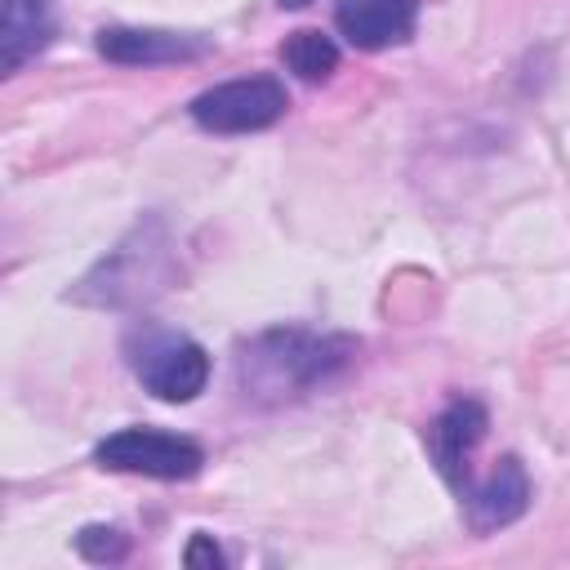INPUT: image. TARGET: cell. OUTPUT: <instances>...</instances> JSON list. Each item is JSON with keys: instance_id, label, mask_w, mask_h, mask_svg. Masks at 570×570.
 Here are the masks:
<instances>
[{"instance_id": "obj_1", "label": "cell", "mask_w": 570, "mask_h": 570, "mask_svg": "<svg viewBox=\"0 0 570 570\" xmlns=\"http://www.w3.org/2000/svg\"><path fill=\"white\" fill-rule=\"evenodd\" d=\"M174 281H178V245L169 236V223L160 214H142L116 240V249H107L76 281V289L67 298L85 303V307L129 312V307H142V303L160 298Z\"/></svg>"}, {"instance_id": "obj_2", "label": "cell", "mask_w": 570, "mask_h": 570, "mask_svg": "<svg viewBox=\"0 0 570 570\" xmlns=\"http://www.w3.org/2000/svg\"><path fill=\"white\" fill-rule=\"evenodd\" d=\"M347 356H352L347 338L312 334V330H267L240 347L236 379L249 401L276 405L325 383L334 370L347 365Z\"/></svg>"}, {"instance_id": "obj_3", "label": "cell", "mask_w": 570, "mask_h": 570, "mask_svg": "<svg viewBox=\"0 0 570 570\" xmlns=\"http://www.w3.org/2000/svg\"><path fill=\"white\" fill-rule=\"evenodd\" d=\"M129 365L151 396L174 405L196 401L209 383V352L196 338L169 330H147L142 343H129Z\"/></svg>"}, {"instance_id": "obj_4", "label": "cell", "mask_w": 570, "mask_h": 570, "mask_svg": "<svg viewBox=\"0 0 570 570\" xmlns=\"http://www.w3.org/2000/svg\"><path fill=\"white\" fill-rule=\"evenodd\" d=\"M285 107H289V94L276 76H240V80H223L196 94L187 111L209 134H258L276 125Z\"/></svg>"}, {"instance_id": "obj_5", "label": "cell", "mask_w": 570, "mask_h": 570, "mask_svg": "<svg viewBox=\"0 0 570 570\" xmlns=\"http://www.w3.org/2000/svg\"><path fill=\"white\" fill-rule=\"evenodd\" d=\"M98 468L111 472H134V476H156V481H187L200 472L205 450L191 436L160 432V428H120L94 450Z\"/></svg>"}, {"instance_id": "obj_6", "label": "cell", "mask_w": 570, "mask_h": 570, "mask_svg": "<svg viewBox=\"0 0 570 570\" xmlns=\"http://www.w3.org/2000/svg\"><path fill=\"white\" fill-rule=\"evenodd\" d=\"M214 45L209 36L191 31H165V27H102L98 53L120 67H165V62H191L205 58Z\"/></svg>"}, {"instance_id": "obj_7", "label": "cell", "mask_w": 570, "mask_h": 570, "mask_svg": "<svg viewBox=\"0 0 570 570\" xmlns=\"http://www.w3.org/2000/svg\"><path fill=\"white\" fill-rule=\"evenodd\" d=\"M481 436H485V405L472 401V396L450 401V405L428 423V454H432V463L441 468V476H445L454 490H463V481H468V459H472V450L481 445Z\"/></svg>"}, {"instance_id": "obj_8", "label": "cell", "mask_w": 570, "mask_h": 570, "mask_svg": "<svg viewBox=\"0 0 570 570\" xmlns=\"http://www.w3.org/2000/svg\"><path fill=\"white\" fill-rule=\"evenodd\" d=\"M419 0H338L334 27L356 49H387L414 36Z\"/></svg>"}, {"instance_id": "obj_9", "label": "cell", "mask_w": 570, "mask_h": 570, "mask_svg": "<svg viewBox=\"0 0 570 570\" xmlns=\"http://www.w3.org/2000/svg\"><path fill=\"white\" fill-rule=\"evenodd\" d=\"M530 508V476L521 459H499V468L468 494V521L476 534H490L499 525H512Z\"/></svg>"}, {"instance_id": "obj_10", "label": "cell", "mask_w": 570, "mask_h": 570, "mask_svg": "<svg viewBox=\"0 0 570 570\" xmlns=\"http://www.w3.org/2000/svg\"><path fill=\"white\" fill-rule=\"evenodd\" d=\"M58 22L49 0H0V62L4 71H18L27 58H36L53 40Z\"/></svg>"}, {"instance_id": "obj_11", "label": "cell", "mask_w": 570, "mask_h": 570, "mask_svg": "<svg viewBox=\"0 0 570 570\" xmlns=\"http://www.w3.org/2000/svg\"><path fill=\"white\" fill-rule=\"evenodd\" d=\"M281 58H285V67H289L298 80H312V85H316V80H330V76H334V67H338V45H334L325 31L303 27V31L285 36Z\"/></svg>"}, {"instance_id": "obj_12", "label": "cell", "mask_w": 570, "mask_h": 570, "mask_svg": "<svg viewBox=\"0 0 570 570\" xmlns=\"http://www.w3.org/2000/svg\"><path fill=\"white\" fill-rule=\"evenodd\" d=\"M125 548H129V539H125L116 525H85V530L76 534V552H80L85 561H120Z\"/></svg>"}, {"instance_id": "obj_13", "label": "cell", "mask_w": 570, "mask_h": 570, "mask_svg": "<svg viewBox=\"0 0 570 570\" xmlns=\"http://www.w3.org/2000/svg\"><path fill=\"white\" fill-rule=\"evenodd\" d=\"M183 561H187V566H223L227 557L218 552V543H214L209 534H196V539L187 543V552H183Z\"/></svg>"}, {"instance_id": "obj_14", "label": "cell", "mask_w": 570, "mask_h": 570, "mask_svg": "<svg viewBox=\"0 0 570 570\" xmlns=\"http://www.w3.org/2000/svg\"><path fill=\"white\" fill-rule=\"evenodd\" d=\"M281 9H303V4H312V0H276Z\"/></svg>"}]
</instances>
